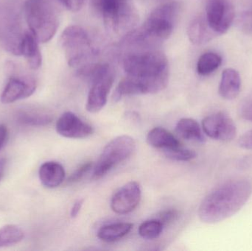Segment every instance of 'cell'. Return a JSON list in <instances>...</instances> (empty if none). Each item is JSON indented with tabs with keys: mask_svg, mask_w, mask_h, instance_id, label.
I'll return each instance as SVG.
<instances>
[{
	"mask_svg": "<svg viewBox=\"0 0 252 251\" xmlns=\"http://www.w3.org/2000/svg\"><path fill=\"white\" fill-rule=\"evenodd\" d=\"M252 195L251 180L240 178L226 181L204 197L198 208V218L208 224L225 221L241 210Z\"/></svg>",
	"mask_w": 252,
	"mask_h": 251,
	"instance_id": "1",
	"label": "cell"
},
{
	"mask_svg": "<svg viewBox=\"0 0 252 251\" xmlns=\"http://www.w3.org/2000/svg\"><path fill=\"white\" fill-rule=\"evenodd\" d=\"M124 69L126 76L139 83L144 94L159 92L168 84V61L161 52L146 51L127 55L124 60Z\"/></svg>",
	"mask_w": 252,
	"mask_h": 251,
	"instance_id": "2",
	"label": "cell"
},
{
	"mask_svg": "<svg viewBox=\"0 0 252 251\" xmlns=\"http://www.w3.org/2000/svg\"><path fill=\"white\" fill-rule=\"evenodd\" d=\"M179 13V4L169 1L154 9L143 25L127 35V42L142 44L148 40H166L171 35Z\"/></svg>",
	"mask_w": 252,
	"mask_h": 251,
	"instance_id": "3",
	"label": "cell"
},
{
	"mask_svg": "<svg viewBox=\"0 0 252 251\" xmlns=\"http://www.w3.org/2000/svg\"><path fill=\"white\" fill-rule=\"evenodd\" d=\"M25 19L31 33L39 43H47L56 35L59 27V14L52 0H27Z\"/></svg>",
	"mask_w": 252,
	"mask_h": 251,
	"instance_id": "4",
	"label": "cell"
},
{
	"mask_svg": "<svg viewBox=\"0 0 252 251\" xmlns=\"http://www.w3.org/2000/svg\"><path fill=\"white\" fill-rule=\"evenodd\" d=\"M92 4L113 32L133 30L137 23L139 16L130 0H92Z\"/></svg>",
	"mask_w": 252,
	"mask_h": 251,
	"instance_id": "5",
	"label": "cell"
},
{
	"mask_svg": "<svg viewBox=\"0 0 252 251\" xmlns=\"http://www.w3.org/2000/svg\"><path fill=\"white\" fill-rule=\"evenodd\" d=\"M60 42L70 66H79L96 53L90 35L78 25L66 28L61 35Z\"/></svg>",
	"mask_w": 252,
	"mask_h": 251,
	"instance_id": "6",
	"label": "cell"
},
{
	"mask_svg": "<svg viewBox=\"0 0 252 251\" xmlns=\"http://www.w3.org/2000/svg\"><path fill=\"white\" fill-rule=\"evenodd\" d=\"M136 149V143L129 136H120L109 141L103 149L94 168L93 178L99 179L111 169L128 159Z\"/></svg>",
	"mask_w": 252,
	"mask_h": 251,
	"instance_id": "7",
	"label": "cell"
},
{
	"mask_svg": "<svg viewBox=\"0 0 252 251\" xmlns=\"http://www.w3.org/2000/svg\"><path fill=\"white\" fill-rule=\"evenodd\" d=\"M25 32L16 7L10 4L0 6V44L3 48L15 56H21Z\"/></svg>",
	"mask_w": 252,
	"mask_h": 251,
	"instance_id": "8",
	"label": "cell"
},
{
	"mask_svg": "<svg viewBox=\"0 0 252 251\" xmlns=\"http://www.w3.org/2000/svg\"><path fill=\"white\" fill-rule=\"evenodd\" d=\"M235 8L231 0H207L206 19L218 34L227 32L235 19Z\"/></svg>",
	"mask_w": 252,
	"mask_h": 251,
	"instance_id": "9",
	"label": "cell"
},
{
	"mask_svg": "<svg viewBox=\"0 0 252 251\" xmlns=\"http://www.w3.org/2000/svg\"><path fill=\"white\" fill-rule=\"evenodd\" d=\"M204 134L213 139L230 141L236 137V125L233 119L224 112L209 115L202 121Z\"/></svg>",
	"mask_w": 252,
	"mask_h": 251,
	"instance_id": "10",
	"label": "cell"
},
{
	"mask_svg": "<svg viewBox=\"0 0 252 251\" xmlns=\"http://www.w3.org/2000/svg\"><path fill=\"white\" fill-rule=\"evenodd\" d=\"M115 81L113 71L108 69L92 81V86L87 97V109L90 113H97L107 103L108 97Z\"/></svg>",
	"mask_w": 252,
	"mask_h": 251,
	"instance_id": "11",
	"label": "cell"
},
{
	"mask_svg": "<svg viewBox=\"0 0 252 251\" xmlns=\"http://www.w3.org/2000/svg\"><path fill=\"white\" fill-rule=\"evenodd\" d=\"M142 191L136 181H130L120 188L111 200V207L115 213L126 215L133 212L140 203Z\"/></svg>",
	"mask_w": 252,
	"mask_h": 251,
	"instance_id": "12",
	"label": "cell"
},
{
	"mask_svg": "<svg viewBox=\"0 0 252 251\" xmlns=\"http://www.w3.org/2000/svg\"><path fill=\"white\" fill-rule=\"evenodd\" d=\"M56 128L59 135L68 139H84L93 134L91 125L70 112H65L59 117Z\"/></svg>",
	"mask_w": 252,
	"mask_h": 251,
	"instance_id": "13",
	"label": "cell"
},
{
	"mask_svg": "<svg viewBox=\"0 0 252 251\" xmlns=\"http://www.w3.org/2000/svg\"><path fill=\"white\" fill-rule=\"evenodd\" d=\"M35 81L26 78L12 77L7 81L1 94L3 104H10L31 97L35 91Z\"/></svg>",
	"mask_w": 252,
	"mask_h": 251,
	"instance_id": "14",
	"label": "cell"
},
{
	"mask_svg": "<svg viewBox=\"0 0 252 251\" xmlns=\"http://www.w3.org/2000/svg\"><path fill=\"white\" fill-rule=\"evenodd\" d=\"M188 35L192 44L202 45L219 35L210 28L205 16H200L191 21L188 28Z\"/></svg>",
	"mask_w": 252,
	"mask_h": 251,
	"instance_id": "15",
	"label": "cell"
},
{
	"mask_svg": "<svg viewBox=\"0 0 252 251\" xmlns=\"http://www.w3.org/2000/svg\"><path fill=\"white\" fill-rule=\"evenodd\" d=\"M241 79L239 72L232 68L224 69L222 72L219 85V94L225 100L237 98L241 92Z\"/></svg>",
	"mask_w": 252,
	"mask_h": 251,
	"instance_id": "16",
	"label": "cell"
},
{
	"mask_svg": "<svg viewBox=\"0 0 252 251\" xmlns=\"http://www.w3.org/2000/svg\"><path fill=\"white\" fill-rule=\"evenodd\" d=\"M39 179L43 186L49 189L59 187L64 181L65 170L61 164L47 162L40 167Z\"/></svg>",
	"mask_w": 252,
	"mask_h": 251,
	"instance_id": "17",
	"label": "cell"
},
{
	"mask_svg": "<svg viewBox=\"0 0 252 251\" xmlns=\"http://www.w3.org/2000/svg\"><path fill=\"white\" fill-rule=\"evenodd\" d=\"M38 43L31 31H26L21 47V56H25L30 68L33 70L39 69L42 62Z\"/></svg>",
	"mask_w": 252,
	"mask_h": 251,
	"instance_id": "18",
	"label": "cell"
},
{
	"mask_svg": "<svg viewBox=\"0 0 252 251\" xmlns=\"http://www.w3.org/2000/svg\"><path fill=\"white\" fill-rule=\"evenodd\" d=\"M147 141L149 145L154 148L166 149L173 148L182 145L180 141L171 133L160 127L154 128L148 133Z\"/></svg>",
	"mask_w": 252,
	"mask_h": 251,
	"instance_id": "19",
	"label": "cell"
},
{
	"mask_svg": "<svg viewBox=\"0 0 252 251\" xmlns=\"http://www.w3.org/2000/svg\"><path fill=\"white\" fill-rule=\"evenodd\" d=\"M176 131L181 138L188 141L203 143L205 141L201 126L195 119L183 118L178 122Z\"/></svg>",
	"mask_w": 252,
	"mask_h": 251,
	"instance_id": "20",
	"label": "cell"
},
{
	"mask_svg": "<svg viewBox=\"0 0 252 251\" xmlns=\"http://www.w3.org/2000/svg\"><path fill=\"white\" fill-rule=\"evenodd\" d=\"M133 228V224L118 223L105 225L99 230L97 237L106 243H113L126 237Z\"/></svg>",
	"mask_w": 252,
	"mask_h": 251,
	"instance_id": "21",
	"label": "cell"
},
{
	"mask_svg": "<svg viewBox=\"0 0 252 251\" xmlns=\"http://www.w3.org/2000/svg\"><path fill=\"white\" fill-rule=\"evenodd\" d=\"M222 63V57L216 53H204L198 59L197 72L202 76H207L217 70Z\"/></svg>",
	"mask_w": 252,
	"mask_h": 251,
	"instance_id": "22",
	"label": "cell"
},
{
	"mask_svg": "<svg viewBox=\"0 0 252 251\" xmlns=\"http://www.w3.org/2000/svg\"><path fill=\"white\" fill-rule=\"evenodd\" d=\"M24 237V231L17 225H4L0 228V249L18 244Z\"/></svg>",
	"mask_w": 252,
	"mask_h": 251,
	"instance_id": "23",
	"label": "cell"
},
{
	"mask_svg": "<svg viewBox=\"0 0 252 251\" xmlns=\"http://www.w3.org/2000/svg\"><path fill=\"white\" fill-rule=\"evenodd\" d=\"M18 121L23 125L31 126H45L51 123V115L39 112H22L18 114Z\"/></svg>",
	"mask_w": 252,
	"mask_h": 251,
	"instance_id": "24",
	"label": "cell"
},
{
	"mask_svg": "<svg viewBox=\"0 0 252 251\" xmlns=\"http://www.w3.org/2000/svg\"><path fill=\"white\" fill-rule=\"evenodd\" d=\"M164 225L157 219L150 220L142 223L139 227V234L145 240L158 238L162 233Z\"/></svg>",
	"mask_w": 252,
	"mask_h": 251,
	"instance_id": "25",
	"label": "cell"
},
{
	"mask_svg": "<svg viewBox=\"0 0 252 251\" xmlns=\"http://www.w3.org/2000/svg\"><path fill=\"white\" fill-rule=\"evenodd\" d=\"M164 154L169 159L178 162H189L196 157L197 154L194 150L184 148L182 145L173 148L164 150Z\"/></svg>",
	"mask_w": 252,
	"mask_h": 251,
	"instance_id": "26",
	"label": "cell"
},
{
	"mask_svg": "<svg viewBox=\"0 0 252 251\" xmlns=\"http://www.w3.org/2000/svg\"><path fill=\"white\" fill-rule=\"evenodd\" d=\"M238 25L242 32L252 36V8L243 12L240 15Z\"/></svg>",
	"mask_w": 252,
	"mask_h": 251,
	"instance_id": "27",
	"label": "cell"
},
{
	"mask_svg": "<svg viewBox=\"0 0 252 251\" xmlns=\"http://www.w3.org/2000/svg\"><path fill=\"white\" fill-rule=\"evenodd\" d=\"M93 162H87V163H84V165H81L78 169H76V170L69 177V178H68V182L72 184V183L78 182L80 180L82 179L84 175L93 167Z\"/></svg>",
	"mask_w": 252,
	"mask_h": 251,
	"instance_id": "28",
	"label": "cell"
},
{
	"mask_svg": "<svg viewBox=\"0 0 252 251\" xmlns=\"http://www.w3.org/2000/svg\"><path fill=\"white\" fill-rule=\"evenodd\" d=\"M178 218V212L175 209H168V210L163 211L158 214L156 219L162 223L164 226L176 221Z\"/></svg>",
	"mask_w": 252,
	"mask_h": 251,
	"instance_id": "29",
	"label": "cell"
},
{
	"mask_svg": "<svg viewBox=\"0 0 252 251\" xmlns=\"http://www.w3.org/2000/svg\"><path fill=\"white\" fill-rule=\"evenodd\" d=\"M238 145L241 148L252 150V130L241 137L238 140Z\"/></svg>",
	"mask_w": 252,
	"mask_h": 251,
	"instance_id": "30",
	"label": "cell"
},
{
	"mask_svg": "<svg viewBox=\"0 0 252 251\" xmlns=\"http://www.w3.org/2000/svg\"><path fill=\"white\" fill-rule=\"evenodd\" d=\"M240 116L245 120L252 122V100L244 103L239 110Z\"/></svg>",
	"mask_w": 252,
	"mask_h": 251,
	"instance_id": "31",
	"label": "cell"
},
{
	"mask_svg": "<svg viewBox=\"0 0 252 251\" xmlns=\"http://www.w3.org/2000/svg\"><path fill=\"white\" fill-rule=\"evenodd\" d=\"M237 167L241 170L252 169V155L244 156L237 162Z\"/></svg>",
	"mask_w": 252,
	"mask_h": 251,
	"instance_id": "32",
	"label": "cell"
},
{
	"mask_svg": "<svg viewBox=\"0 0 252 251\" xmlns=\"http://www.w3.org/2000/svg\"><path fill=\"white\" fill-rule=\"evenodd\" d=\"M83 204H84V200H78L73 206H72V209H71L70 216L72 218H75L79 215L81 212V208H82Z\"/></svg>",
	"mask_w": 252,
	"mask_h": 251,
	"instance_id": "33",
	"label": "cell"
},
{
	"mask_svg": "<svg viewBox=\"0 0 252 251\" xmlns=\"http://www.w3.org/2000/svg\"><path fill=\"white\" fill-rule=\"evenodd\" d=\"M7 138V130L4 125H0V150L5 144Z\"/></svg>",
	"mask_w": 252,
	"mask_h": 251,
	"instance_id": "34",
	"label": "cell"
},
{
	"mask_svg": "<svg viewBox=\"0 0 252 251\" xmlns=\"http://www.w3.org/2000/svg\"><path fill=\"white\" fill-rule=\"evenodd\" d=\"M4 168H5V161L4 159H0V180L4 175Z\"/></svg>",
	"mask_w": 252,
	"mask_h": 251,
	"instance_id": "35",
	"label": "cell"
}]
</instances>
